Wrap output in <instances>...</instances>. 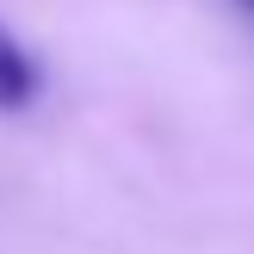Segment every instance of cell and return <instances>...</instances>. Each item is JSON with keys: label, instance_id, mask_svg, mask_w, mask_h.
I'll use <instances>...</instances> for the list:
<instances>
[{"label": "cell", "instance_id": "1", "mask_svg": "<svg viewBox=\"0 0 254 254\" xmlns=\"http://www.w3.org/2000/svg\"><path fill=\"white\" fill-rule=\"evenodd\" d=\"M37 87H44L37 56L6 31V25H0V112H25V106L37 99Z\"/></svg>", "mask_w": 254, "mask_h": 254}, {"label": "cell", "instance_id": "2", "mask_svg": "<svg viewBox=\"0 0 254 254\" xmlns=\"http://www.w3.org/2000/svg\"><path fill=\"white\" fill-rule=\"evenodd\" d=\"M230 6H236V12H242V19L254 25V0H230Z\"/></svg>", "mask_w": 254, "mask_h": 254}]
</instances>
